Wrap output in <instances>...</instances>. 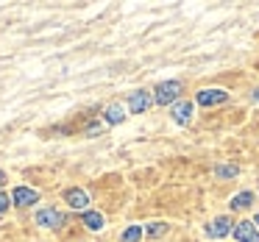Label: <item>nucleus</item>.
Returning a JSON list of instances; mask_svg holds the SVG:
<instances>
[{
	"label": "nucleus",
	"mask_w": 259,
	"mask_h": 242,
	"mask_svg": "<svg viewBox=\"0 0 259 242\" xmlns=\"http://www.w3.org/2000/svg\"><path fill=\"white\" fill-rule=\"evenodd\" d=\"M179 92H181V84H179V81H164V84L156 86V95H153V101H156L159 106H170V103L179 98Z\"/></svg>",
	"instance_id": "obj_1"
},
{
	"label": "nucleus",
	"mask_w": 259,
	"mask_h": 242,
	"mask_svg": "<svg viewBox=\"0 0 259 242\" xmlns=\"http://www.w3.org/2000/svg\"><path fill=\"white\" fill-rule=\"evenodd\" d=\"M62 223H64V214L56 212V209H42V212H36V225H42V228H59Z\"/></svg>",
	"instance_id": "obj_2"
},
{
	"label": "nucleus",
	"mask_w": 259,
	"mask_h": 242,
	"mask_svg": "<svg viewBox=\"0 0 259 242\" xmlns=\"http://www.w3.org/2000/svg\"><path fill=\"white\" fill-rule=\"evenodd\" d=\"M231 234L237 236V242H259V228H256L253 223H248V220H242V223H237Z\"/></svg>",
	"instance_id": "obj_3"
},
{
	"label": "nucleus",
	"mask_w": 259,
	"mask_h": 242,
	"mask_svg": "<svg viewBox=\"0 0 259 242\" xmlns=\"http://www.w3.org/2000/svg\"><path fill=\"white\" fill-rule=\"evenodd\" d=\"M231 231H234V225H231L229 217H214L212 223L206 225V234L214 236V239H223V236H229Z\"/></svg>",
	"instance_id": "obj_4"
},
{
	"label": "nucleus",
	"mask_w": 259,
	"mask_h": 242,
	"mask_svg": "<svg viewBox=\"0 0 259 242\" xmlns=\"http://www.w3.org/2000/svg\"><path fill=\"white\" fill-rule=\"evenodd\" d=\"M151 101H153V98L148 95L145 89L134 92V95L128 98V112H131V114H142V112H145L148 106H151Z\"/></svg>",
	"instance_id": "obj_5"
},
{
	"label": "nucleus",
	"mask_w": 259,
	"mask_h": 242,
	"mask_svg": "<svg viewBox=\"0 0 259 242\" xmlns=\"http://www.w3.org/2000/svg\"><path fill=\"white\" fill-rule=\"evenodd\" d=\"M12 201L17 203V206H31V203L39 201V192L28 189V186H17V189L12 192Z\"/></svg>",
	"instance_id": "obj_6"
},
{
	"label": "nucleus",
	"mask_w": 259,
	"mask_h": 242,
	"mask_svg": "<svg viewBox=\"0 0 259 242\" xmlns=\"http://www.w3.org/2000/svg\"><path fill=\"white\" fill-rule=\"evenodd\" d=\"M226 98H229V95H226L223 89H201L195 101L201 103V106H214V103H223Z\"/></svg>",
	"instance_id": "obj_7"
},
{
	"label": "nucleus",
	"mask_w": 259,
	"mask_h": 242,
	"mask_svg": "<svg viewBox=\"0 0 259 242\" xmlns=\"http://www.w3.org/2000/svg\"><path fill=\"white\" fill-rule=\"evenodd\" d=\"M170 114H173V120L179 125H187L192 120V114H195V109H192L190 101H184V103H179V106H173V112H170Z\"/></svg>",
	"instance_id": "obj_8"
},
{
	"label": "nucleus",
	"mask_w": 259,
	"mask_h": 242,
	"mask_svg": "<svg viewBox=\"0 0 259 242\" xmlns=\"http://www.w3.org/2000/svg\"><path fill=\"white\" fill-rule=\"evenodd\" d=\"M64 201H67L73 209H87V203H90V195H87L84 189H67V192H64Z\"/></svg>",
	"instance_id": "obj_9"
},
{
	"label": "nucleus",
	"mask_w": 259,
	"mask_h": 242,
	"mask_svg": "<svg viewBox=\"0 0 259 242\" xmlns=\"http://www.w3.org/2000/svg\"><path fill=\"white\" fill-rule=\"evenodd\" d=\"M103 120H106L109 125H117V123H123V120H125V109L114 103V106H109V109H106V114H103Z\"/></svg>",
	"instance_id": "obj_10"
},
{
	"label": "nucleus",
	"mask_w": 259,
	"mask_h": 242,
	"mask_svg": "<svg viewBox=\"0 0 259 242\" xmlns=\"http://www.w3.org/2000/svg\"><path fill=\"white\" fill-rule=\"evenodd\" d=\"M84 225L90 231H101L103 228V214L101 212H84Z\"/></svg>",
	"instance_id": "obj_11"
},
{
	"label": "nucleus",
	"mask_w": 259,
	"mask_h": 242,
	"mask_svg": "<svg viewBox=\"0 0 259 242\" xmlns=\"http://www.w3.org/2000/svg\"><path fill=\"white\" fill-rule=\"evenodd\" d=\"M251 201H253L251 192H240V195L231 198V209H248V206H251Z\"/></svg>",
	"instance_id": "obj_12"
},
{
	"label": "nucleus",
	"mask_w": 259,
	"mask_h": 242,
	"mask_svg": "<svg viewBox=\"0 0 259 242\" xmlns=\"http://www.w3.org/2000/svg\"><path fill=\"white\" fill-rule=\"evenodd\" d=\"M142 234H145V228H142V225H131V228L123 231V242H140Z\"/></svg>",
	"instance_id": "obj_13"
},
{
	"label": "nucleus",
	"mask_w": 259,
	"mask_h": 242,
	"mask_svg": "<svg viewBox=\"0 0 259 242\" xmlns=\"http://www.w3.org/2000/svg\"><path fill=\"white\" fill-rule=\"evenodd\" d=\"M164 231H167V223H151V225L145 228V234H148V236H162Z\"/></svg>",
	"instance_id": "obj_14"
},
{
	"label": "nucleus",
	"mask_w": 259,
	"mask_h": 242,
	"mask_svg": "<svg viewBox=\"0 0 259 242\" xmlns=\"http://www.w3.org/2000/svg\"><path fill=\"white\" fill-rule=\"evenodd\" d=\"M214 175H218V178H234L237 167H218V170H214Z\"/></svg>",
	"instance_id": "obj_15"
},
{
	"label": "nucleus",
	"mask_w": 259,
	"mask_h": 242,
	"mask_svg": "<svg viewBox=\"0 0 259 242\" xmlns=\"http://www.w3.org/2000/svg\"><path fill=\"white\" fill-rule=\"evenodd\" d=\"M6 209H9V195L0 192V212H6Z\"/></svg>",
	"instance_id": "obj_16"
},
{
	"label": "nucleus",
	"mask_w": 259,
	"mask_h": 242,
	"mask_svg": "<svg viewBox=\"0 0 259 242\" xmlns=\"http://www.w3.org/2000/svg\"><path fill=\"white\" fill-rule=\"evenodd\" d=\"M6 184V173H3V170H0V186Z\"/></svg>",
	"instance_id": "obj_17"
},
{
	"label": "nucleus",
	"mask_w": 259,
	"mask_h": 242,
	"mask_svg": "<svg viewBox=\"0 0 259 242\" xmlns=\"http://www.w3.org/2000/svg\"><path fill=\"white\" fill-rule=\"evenodd\" d=\"M253 101H256V103H259V89H256V92H253Z\"/></svg>",
	"instance_id": "obj_18"
},
{
	"label": "nucleus",
	"mask_w": 259,
	"mask_h": 242,
	"mask_svg": "<svg viewBox=\"0 0 259 242\" xmlns=\"http://www.w3.org/2000/svg\"><path fill=\"white\" fill-rule=\"evenodd\" d=\"M253 225H259V214H256V217H253Z\"/></svg>",
	"instance_id": "obj_19"
}]
</instances>
